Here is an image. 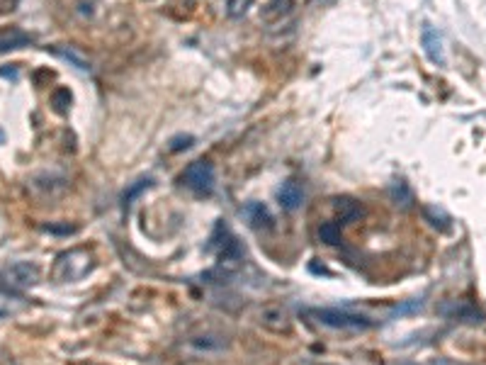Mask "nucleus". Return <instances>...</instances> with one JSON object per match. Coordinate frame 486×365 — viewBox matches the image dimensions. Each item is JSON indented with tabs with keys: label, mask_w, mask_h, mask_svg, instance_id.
Listing matches in <instances>:
<instances>
[{
	"label": "nucleus",
	"mask_w": 486,
	"mask_h": 365,
	"mask_svg": "<svg viewBox=\"0 0 486 365\" xmlns=\"http://www.w3.org/2000/svg\"><path fill=\"white\" fill-rule=\"evenodd\" d=\"M309 317H314V322L324 324L329 329H341V331H365L372 327V319L365 314H355L348 309H309Z\"/></svg>",
	"instance_id": "nucleus-2"
},
{
	"label": "nucleus",
	"mask_w": 486,
	"mask_h": 365,
	"mask_svg": "<svg viewBox=\"0 0 486 365\" xmlns=\"http://www.w3.org/2000/svg\"><path fill=\"white\" fill-rule=\"evenodd\" d=\"M260 324H263L265 329H270V331L275 334H287L289 329H292V319H289V312L282 309V307H265L260 312Z\"/></svg>",
	"instance_id": "nucleus-6"
},
{
	"label": "nucleus",
	"mask_w": 486,
	"mask_h": 365,
	"mask_svg": "<svg viewBox=\"0 0 486 365\" xmlns=\"http://www.w3.org/2000/svg\"><path fill=\"white\" fill-rule=\"evenodd\" d=\"M277 200H280V205L287 212H294L297 207H301V202H304V187H301L297 180L282 182L280 192H277Z\"/></svg>",
	"instance_id": "nucleus-8"
},
{
	"label": "nucleus",
	"mask_w": 486,
	"mask_h": 365,
	"mask_svg": "<svg viewBox=\"0 0 486 365\" xmlns=\"http://www.w3.org/2000/svg\"><path fill=\"white\" fill-rule=\"evenodd\" d=\"M319 3H321V5H326V3H334V0H319Z\"/></svg>",
	"instance_id": "nucleus-14"
},
{
	"label": "nucleus",
	"mask_w": 486,
	"mask_h": 365,
	"mask_svg": "<svg viewBox=\"0 0 486 365\" xmlns=\"http://www.w3.org/2000/svg\"><path fill=\"white\" fill-rule=\"evenodd\" d=\"M294 0H272V3L268 5V17H280V15H287L289 10H292Z\"/></svg>",
	"instance_id": "nucleus-12"
},
{
	"label": "nucleus",
	"mask_w": 486,
	"mask_h": 365,
	"mask_svg": "<svg viewBox=\"0 0 486 365\" xmlns=\"http://www.w3.org/2000/svg\"><path fill=\"white\" fill-rule=\"evenodd\" d=\"M309 365H336V363H309Z\"/></svg>",
	"instance_id": "nucleus-13"
},
{
	"label": "nucleus",
	"mask_w": 486,
	"mask_h": 365,
	"mask_svg": "<svg viewBox=\"0 0 486 365\" xmlns=\"http://www.w3.org/2000/svg\"><path fill=\"white\" fill-rule=\"evenodd\" d=\"M180 180L187 190L197 192V195H210V192L214 190V182H217L214 166L207 161H192L185 168V173L180 175Z\"/></svg>",
	"instance_id": "nucleus-3"
},
{
	"label": "nucleus",
	"mask_w": 486,
	"mask_h": 365,
	"mask_svg": "<svg viewBox=\"0 0 486 365\" xmlns=\"http://www.w3.org/2000/svg\"><path fill=\"white\" fill-rule=\"evenodd\" d=\"M32 44V34H27L20 27H0V54L22 49V46Z\"/></svg>",
	"instance_id": "nucleus-7"
},
{
	"label": "nucleus",
	"mask_w": 486,
	"mask_h": 365,
	"mask_svg": "<svg viewBox=\"0 0 486 365\" xmlns=\"http://www.w3.org/2000/svg\"><path fill=\"white\" fill-rule=\"evenodd\" d=\"M319 237L331 246L338 244V241H341V225H336V222H326V225H321V229H319Z\"/></svg>",
	"instance_id": "nucleus-11"
},
{
	"label": "nucleus",
	"mask_w": 486,
	"mask_h": 365,
	"mask_svg": "<svg viewBox=\"0 0 486 365\" xmlns=\"http://www.w3.org/2000/svg\"><path fill=\"white\" fill-rule=\"evenodd\" d=\"M433 365H455V363H433Z\"/></svg>",
	"instance_id": "nucleus-15"
},
{
	"label": "nucleus",
	"mask_w": 486,
	"mask_h": 365,
	"mask_svg": "<svg viewBox=\"0 0 486 365\" xmlns=\"http://www.w3.org/2000/svg\"><path fill=\"white\" fill-rule=\"evenodd\" d=\"M336 215H338V222H341V225H351L353 220H358V217L363 215V207H360V202H355L353 197H338Z\"/></svg>",
	"instance_id": "nucleus-9"
},
{
	"label": "nucleus",
	"mask_w": 486,
	"mask_h": 365,
	"mask_svg": "<svg viewBox=\"0 0 486 365\" xmlns=\"http://www.w3.org/2000/svg\"><path fill=\"white\" fill-rule=\"evenodd\" d=\"M420 44H423V51H425V56H428L430 63H435V66H445V46H443V37L433 25H423Z\"/></svg>",
	"instance_id": "nucleus-5"
},
{
	"label": "nucleus",
	"mask_w": 486,
	"mask_h": 365,
	"mask_svg": "<svg viewBox=\"0 0 486 365\" xmlns=\"http://www.w3.org/2000/svg\"><path fill=\"white\" fill-rule=\"evenodd\" d=\"M95 256L88 249H68L58 253L54 266H51V278L56 282H78L93 273Z\"/></svg>",
	"instance_id": "nucleus-1"
},
{
	"label": "nucleus",
	"mask_w": 486,
	"mask_h": 365,
	"mask_svg": "<svg viewBox=\"0 0 486 365\" xmlns=\"http://www.w3.org/2000/svg\"><path fill=\"white\" fill-rule=\"evenodd\" d=\"M246 215H248V220H251L253 227L268 225V222H270V215H268V210H265L263 205H248Z\"/></svg>",
	"instance_id": "nucleus-10"
},
{
	"label": "nucleus",
	"mask_w": 486,
	"mask_h": 365,
	"mask_svg": "<svg viewBox=\"0 0 486 365\" xmlns=\"http://www.w3.org/2000/svg\"><path fill=\"white\" fill-rule=\"evenodd\" d=\"M3 282L8 287H15V290H25V287H32L34 282L39 280V268L34 263H13L3 270Z\"/></svg>",
	"instance_id": "nucleus-4"
}]
</instances>
